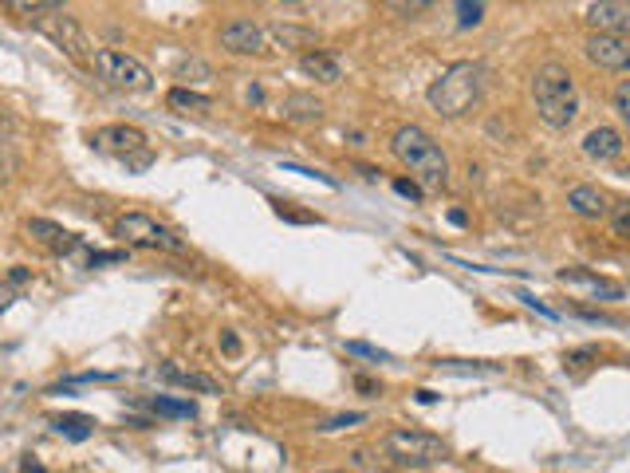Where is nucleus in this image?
I'll return each instance as SVG.
<instances>
[{
  "mask_svg": "<svg viewBox=\"0 0 630 473\" xmlns=\"http://www.w3.org/2000/svg\"><path fill=\"white\" fill-rule=\"evenodd\" d=\"M268 40H272V48H280V52H300V48H312L315 32L300 28V24H272V28H268Z\"/></svg>",
  "mask_w": 630,
  "mask_h": 473,
  "instance_id": "6ab92c4d",
  "label": "nucleus"
},
{
  "mask_svg": "<svg viewBox=\"0 0 630 473\" xmlns=\"http://www.w3.org/2000/svg\"><path fill=\"white\" fill-rule=\"evenodd\" d=\"M95 150L111 154V158H123L130 166H146L150 162V142L138 127H126V123H115V127H103L95 131Z\"/></svg>",
  "mask_w": 630,
  "mask_h": 473,
  "instance_id": "6e6552de",
  "label": "nucleus"
},
{
  "mask_svg": "<svg viewBox=\"0 0 630 473\" xmlns=\"http://www.w3.org/2000/svg\"><path fill=\"white\" fill-rule=\"evenodd\" d=\"M359 422H367V414L351 410V414H339V418H327V422H319V430L327 434V430H343V426H359Z\"/></svg>",
  "mask_w": 630,
  "mask_h": 473,
  "instance_id": "a878e982",
  "label": "nucleus"
},
{
  "mask_svg": "<svg viewBox=\"0 0 630 473\" xmlns=\"http://www.w3.org/2000/svg\"><path fill=\"white\" fill-rule=\"evenodd\" d=\"M52 426L60 430L63 438H71V442H87V438L95 434V422H91L87 414H56Z\"/></svg>",
  "mask_w": 630,
  "mask_h": 473,
  "instance_id": "412c9836",
  "label": "nucleus"
},
{
  "mask_svg": "<svg viewBox=\"0 0 630 473\" xmlns=\"http://www.w3.org/2000/svg\"><path fill=\"white\" fill-rule=\"evenodd\" d=\"M567 209H571L575 217H587V221H599V217L611 213L607 194H603L599 186H571V190H567Z\"/></svg>",
  "mask_w": 630,
  "mask_h": 473,
  "instance_id": "2eb2a0df",
  "label": "nucleus"
},
{
  "mask_svg": "<svg viewBox=\"0 0 630 473\" xmlns=\"http://www.w3.org/2000/svg\"><path fill=\"white\" fill-rule=\"evenodd\" d=\"M12 127H16V123H12V111H8V107H0V142H8V138H12Z\"/></svg>",
  "mask_w": 630,
  "mask_h": 473,
  "instance_id": "f704fd0d",
  "label": "nucleus"
},
{
  "mask_svg": "<svg viewBox=\"0 0 630 473\" xmlns=\"http://www.w3.org/2000/svg\"><path fill=\"white\" fill-rule=\"evenodd\" d=\"M378 466H382V458H378L375 450H355L347 458V470H378Z\"/></svg>",
  "mask_w": 630,
  "mask_h": 473,
  "instance_id": "393cba45",
  "label": "nucleus"
},
{
  "mask_svg": "<svg viewBox=\"0 0 630 473\" xmlns=\"http://www.w3.org/2000/svg\"><path fill=\"white\" fill-rule=\"evenodd\" d=\"M394 4V12H402V16H422V12H430L438 0H390Z\"/></svg>",
  "mask_w": 630,
  "mask_h": 473,
  "instance_id": "bb28decb",
  "label": "nucleus"
},
{
  "mask_svg": "<svg viewBox=\"0 0 630 473\" xmlns=\"http://www.w3.org/2000/svg\"><path fill=\"white\" fill-rule=\"evenodd\" d=\"M481 95H485V68L473 64V60L449 64V68L430 83V91H426L430 107H434L438 115H445V119L469 115V111L481 103Z\"/></svg>",
  "mask_w": 630,
  "mask_h": 473,
  "instance_id": "7ed1b4c3",
  "label": "nucleus"
},
{
  "mask_svg": "<svg viewBox=\"0 0 630 473\" xmlns=\"http://www.w3.org/2000/svg\"><path fill=\"white\" fill-rule=\"evenodd\" d=\"M36 28L60 48L67 60H75V64H83V68H91L95 64V48H91V40H87V32H83V24L75 20V16H67L63 8H48V12H40L36 16Z\"/></svg>",
  "mask_w": 630,
  "mask_h": 473,
  "instance_id": "423d86ee",
  "label": "nucleus"
},
{
  "mask_svg": "<svg viewBox=\"0 0 630 473\" xmlns=\"http://www.w3.org/2000/svg\"><path fill=\"white\" fill-rule=\"evenodd\" d=\"M16 16H40V12H48V8H60L63 0H4Z\"/></svg>",
  "mask_w": 630,
  "mask_h": 473,
  "instance_id": "5701e85b",
  "label": "nucleus"
},
{
  "mask_svg": "<svg viewBox=\"0 0 630 473\" xmlns=\"http://www.w3.org/2000/svg\"><path fill=\"white\" fill-rule=\"evenodd\" d=\"M16 296H20V288H16L12 280H0V316L12 308V300H16Z\"/></svg>",
  "mask_w": 630,
  "mask_h": 473,
  "instance_id": "7c9ffc66",
  "label": "nucleus"
},
{
  "mask_svg": "<svg viewBox=\"0 0 630 473\" xmlns=\"http://www.w3.org/2000/svg\"><path fill=\"white\" fill-rule=\"evenodd\" d=\"M162 379H166V383H174V387H182V391L221 395V383H217V379H209V375H201V371H182L178 363H166V367H162Z\"/></svg>",
  "mask_w": 630,
  "mask_h": 473,
  "instance_id": "a211bd4d",
  "label": "nucleus"
},
{
  "mask_svg": "<svg viewBox=\"0 0 630 473\" xmlns=\"http://www.w3.org/2000/svg\"><path fill=\"white\" fill-rule=\"evenodd\" d=\"M115 237H123L126 245H134V249L186 253V241H182L170 225H162L158 217H150V213H123V217L115 221Z\"/></svg>",
  "mask_w": 630,
  "mask_h": 473,
  "instance_id": "39448f33",
  "label": "nucleus"
},
{
  "mask_svg": "<svg viewBox=\"0 0 630 473\" xmlns=\"http://www.w3.org/2000/svg\"><path fill=\"white\" fill-rule=\"evenodd\" d=\"M390 150H394V158L410 170V178H414L426 194H441V190L449 186V158H445V150L434 142L430 131L406 123V127H398V131L390 135Z\"/></svg>",
  "mask_w": 630,
  "mask_h": 473,
  "instance_id": "f257e3e1",
  "label": "nucleus"
},
{
  "mask_svg": "<svg viewBox=\"0 0 630 473\" xmlns=\"http://www.w3.org/2000/svg\"><path fill=\"white\" fill-rule=\"evenodd\" d=\"M587 60L603 71H630V36H611V32H591L583 44Z\"/></svg>",
  "mask_w": 630,
  "mask_h": 473,
  "instance_id": "1a4fd4ad",
  "label": "nucleus"
},
{
  "mask_svg": "<svg viewBox=\"0 0 630 473\" xmlns=\"http://www.w3.org/2000/svg\"><path fill=\"white\" fill-rule=\"evenodd\" d=\"M382 454L390 458V466L398 470H426V466H438L445 458V446L441 438L426 434V430H390L382 438Z\"/></svg>",
  "mask_w": 630,
  "mask_h": 473,
  "instance_id": "20e7f679",
  "label": "nucleus"
},
{
  "mask_svg": "<svg viewBox=\"0 0 630 473\" xmlns=\"http://www.w3.org/2000/svg\"><path fill=\"white\" fill-rule=\"evenodd\" d=\"M91 71H95L103 83H111V87H119V91H130V95L150 91V83H154V75H150V68H146L142 60H134V56H126V52H115V48L95 52Z\"/></svg>",
  "mask_w": 630,
  "mask_h": 473,
  "instance_id": "0eeeda50",
  "label": "nucleus"
},
{
  "mask_svg": "<svg viewBox=\"0 0 630 473\" xmlns=\"http://www.w3.org/2000/svg\"><path fill=\"white\" fill-rule=\"evenodd\" d=\"M280 119L284 123H296V127H308V123H319L323 119V103L315 95H304V91H292L280 99Z\"/></svg>",
  "mask_w": 630,
  "mask_h": 473,
  "instance_id": "f3484780",
  "label": "nucleus"
},
{
  "mask_svg": "<svg viewBox=\"0 0 630 473\" xmlns=\"http://www.w3.org/2000/svg\"><path fill=\"white\" fill-rule=\"evenodd\" d=\"M611 225H615L619 237H630V202H623L615 213H611Z\"/></svg>",
  "mask_w": 630,
  "mask_h": 473,
  "instance_id": "c85d7f7f",
  "label": "nucleus"
},
{
  "mask_svg": "<svg viewBox=\"0 0 630 473\" xmlns=\"http://www.w3.org/2000/svg\"><path fill=\"white\" fill-rule=\"evenodd\" d=\"M560 284L587 292L591 300H623V284H615V280H607V276H595V272H587V269H564L560 272Z\"/></svg>",
  "mask_w": 630,
  "mask_h": 473,
  "instance_id": "ddd939ff",
  "label": "nucleus"
},
{
  "mask_svg": "<svg viewBox=\"0 0 630 473\" xmlns=\"http://www.w3.org/2000/svg\"><path fill=\"white\" fill-rule=\"evenodd\" d=\"M24 233H28L36 245H44L48 253H56V257H67V253H75V249H79V237H75V233H67V229L56 225V221H48V217H28Z\"/></svg>",
  "mask_w": 630,
  "mask_h": 473,
  "instance_id": "f8f14e48",
  "label": "nucleus"
},
{
  "mask_svg": "<svg viewBox=\"0 0 630 473\" xmlns=\"http://www.w3.org/2000/svg\"><path fill=\"white\" fill-rule=\"evenodd\" d=\"M587 359H595V351H591V347H587V351H567V355H564L567 367H583Z\"/></svg>",
  "mask_w": 630,
  "mask_h": 473,
  "instance_id": "72a5a7b5",
  "label": "nucleus"
},
{
  "mask_svg": "<svg viewBox=\"0 0 630 473\" xmlns=\"http://www.w3.org/2000/svg\"><path fill=\"white\" fill-rule=\"evenodd\" d=\"M300 71L315 79V83H323V87H335L339 79H343V64L331 56V52H323V48H308L304 56H300Z\"/></svg>",
  "mask_w": 630,
  "mask_h": 473,
  "instance_id": "dca6fc26",
  "label": "nucleus"
},
{
  "mask_svg": "<svg viewBox=\"0 0 630 473\" xmlns=\"http://www.w3.org/2000/svg\"><path fill=\"white\" fill-rule=\"evenodd\" d=\"M347 351H351V355H367V359H378V363L386 359V355H382L378 347H371V343H347Z\"/></svg>",
  "mask_w": 630,
  "mask_h": 473,
  "instance_id": "2f4dec72",
  "label": "nucleus"
},
{
  "mask_svg": "<svg viewBox=\"0 0 630 473\" xmlns=\"http://www.w3.org/2000/svg\"><path fill=\"white\" fill-rule=\"evenodd\" d=\"M221 48L233 56H264L272 48V40H268V28H260L252 20H233L221 28Z\"/></svg>",
  "mask_w": 630,
  "mask_h": 473,
  "instance_id": "9d476101",
  "label": "nucleus"
},
{
  "mask_svg": "<svg viewBox=\"0 0 630 473\" xmlns=\"http://www.w3.org/2000/svg\"><path fill=\"white\" fill-rule=\"evenodd\" d=\"M611 103H615V115L623 119V127H630V79H623V83L615 87Z\"/></svg>",
  "mask_w": 630,
  "mask_h": 473,
  "instance_id": "b1692460",
  "label": "nucleus"
},
{
  "mask_svg": "<svg viewBox=\"0 0 630 473\" xmlns=\"http://www.w3.org/2000/svg\"><path fill=\"white\" fill-rule=\"evenodd\" d=\"M394 190H398L402 198H410V202H422V194H426V190H422L414 178H410V182H406V178H398V182H394Z\"/></svg>",
  "mask_w": 630,
  "mask_h": 473,
  "instance_id": "c756f323",
  "label": "nucleus"
},
{
  "mask_svg": "<svg viewBox=\"0 0 630 473\" xmlns=\"http://www.w3.org/2000/svg\"><path fill=\"white\" fill-rule=\"evenodd\" d=\"M166 103H170V111H178V115H209V111H213V99H209V95H197V91H189V87H174V91L166 95Z\"/></svg>",
  "mask_w": 630,
  "mask_h": 473,
  "instance_id": "aec40b11",
  "label": "nucleus"
},
{
  "mask_svg": "<svg viewBox=\"0 0 630 473\" xmlns=\"http://www.w3.org/2000/svg\"><path fill=\"white\" fill-rule=\"evenodd\" d=\"M154 410H158V414H170V418H193V403H174V399H158Z\"/></svg>",
  "mask_w": 630,
  "mask_h": 473,
  "instance_id": "cd10ccee",
  "label": "nucleus"
},
{
  "mask_svg": "<svg viewBox=\"0 0 630 473\" xmlns=\"http://www.w3.org/2000/svg\"><path fill=\"white\" fill-rule=\"evenodd\" d=\"M481 20H485L481 0H457V28H477Z\"/></svg>",
  "mask_w": 630,
  "mask_h": 473,
  "instance_id": "4be33fe9",
  "label": "nucleus"
},
{
  "mask_svg": "<svg viewBox=\"0 0 630 473\" xmlns=\"http://www.w3.org/2000/svg\"><path fill=\"white\" fill-rule=\"evenodd\" d=\"M221 347H225V355H237V351H241V339L233 336V332H221Z\"/></svg>",
  "mask_w": 630,
  "mask_h": 473,
  "instance_id": "c9c22d12",
  "label": "nucleus"
},
{
  "mask_svg": "<svg viewBox=\"0 0 630 473\" xmlns=\"http://www.w3.org/2000/svg\"><path fill=\"white\" fill-rule=\"evenodd\" d=\"M532 99H536V115L544 127L567 131L579 115V87L575 75L564 64H540L532 75Z\"/></svg>",
  "mask_w": 630,
  "mask_h": 473,
  "instance_id": "f03ea898",
  "label": "nucleus"
},
{
  "mask_svg": "<svg viewBox=\"0 0 630 473\" xmlns=\"http://www.w3.org/2000/svg\"><path fill=\"white\" fill-rule=\"evenodd\" d=\"M623 150H627V142H623V135L615 127H591L583 135V154L591 162H615Z\"/></svg>",
  "mask_w": 630,
  "mask_h": 473,
  "instance_id": "4468645a",
  "label": "nucleus"
},
{
  "mask_svg": "<svg viewBox=\"0 0 630 473\" xmlns=\"http://www.w3.org/2000/svg\"><path fill=\"white\" fill-rule=\"evenodd\" d=\"M8 280H12L16 288H24V284H32V269H28V265H16V269L8 272Z\"/></svg>",
  "mask_w": 630,
  "mask_h": 473,
  "instance_id": "473e14b6",
  "label": "nucleus"
},
{
  "mask_svg": "<svg viewBox=\"0 0 630 473\" xmlns=\"http://www.w3.org/2000/svg\"><path fill=\"white\" fill-rule=\"evenodd\" d=\"M591 32H611V36H630V0H595L583 12Z\"/></svg>",
  "mask_w": 630,
  "mask_h": 473,
  "instance_id": "9b49d317",
  "label": "nucleus"
},
{
  "mask_svg": "<svg viewBox=\"0 0 630 473\" xmlns=\"http://www.w3.org/2000/svg\"><path fill=\"white\" fill-rule=\"evenodd\" d=\"M115 261H123V253H95V257H91V269H95V265H115Z\"/></svg>",
  "mask_w": 630,
  "mask_h": 473,
  "instance_id": "e433bc0d",
  "label": "nucleus"
}]
</instances>
